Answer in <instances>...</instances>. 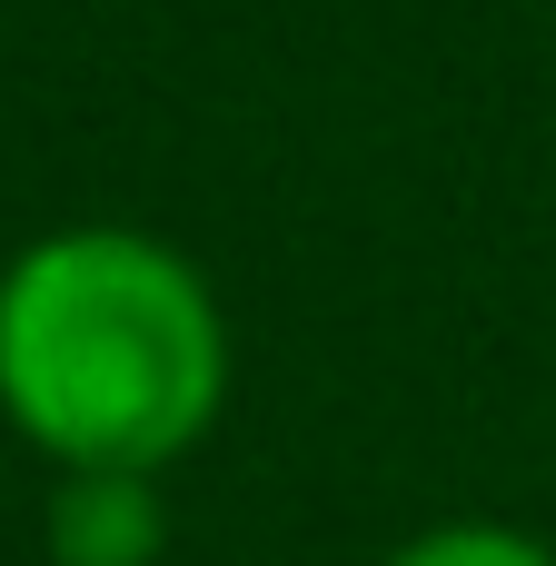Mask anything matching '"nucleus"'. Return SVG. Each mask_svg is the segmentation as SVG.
Here are the masks:
<instances>
[{"label":"nucleus","instance_id":"obj_1","mask_svg":"<svg viewBox=\"0 0 556 566\" xmlns=\"http://www.w3.org/2000/svg\"><path fill=\"white\" fill-rule=\"evenodd\" d=\"M239 348L209 269L129 219H70L0 259V418L30 458L169 478L209 448Z\"/></svg>","mask_w":556,"mask_h":566},{"label":"nucleus","instance_id":"obj_2","mask_svg":"<svg viewBox=\"0 0 556 566\" xmlns=\"http://www.w3.org/2000/svg\"><path fill=\"white\" fill-rule=\"evenodd\" d=\"M40 557L50 566H159L169 557V497L139 468H60L40 497Z\"/></svg>","mask_w":556,"mask_h":566},{"label":"nucleus","instance_id":"obj_3","mask_svg":"<svg viewBox=\"0 0 556 566\" xmlns=\"http://www.w3.org/2000/svg\"><path fill=\"white\" fill-rule=\"evenodd\" d=\"M378 566H556V547L517 517H438V527L398 537Z\"/></svg>","mask_w":556,"mask_h":566}]
</instances>
